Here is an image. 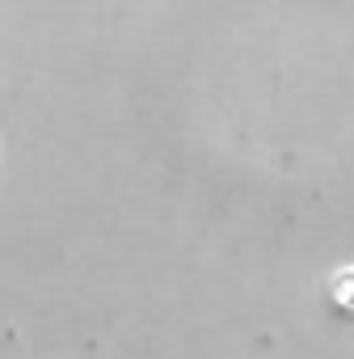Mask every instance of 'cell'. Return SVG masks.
<instances>
[{"label": "cell", "mask_w": 354, "mask_h": 359, "mask_svg": "<svg viewBox=\"0 0 354 359\" xmlns=\"http://www.w3.org/2000/svg\"><path fill=\"white\" fill-rule=\"evenodd\" d=\"M325 309L337 321H354V271H337L325 283Z\"/></svg>", "instance_id": "6da1fadb"}]
</instances>
